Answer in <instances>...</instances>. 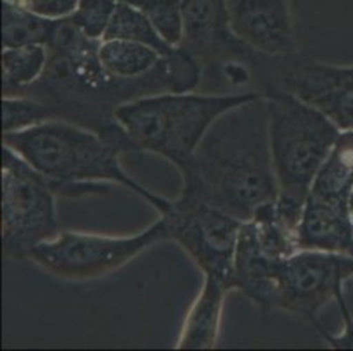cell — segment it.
I'll return each mask as SVG.
<instances>
[{"instance_id":"cell-10","label":"cell","mask_w":353,"mask_h":351,"mask_svg":"<svg viewBox=\"0 0 353 351\" xmlns=\"http://www.w3.org/2000/svg\"><path fill=\"white\" fill-rule=\"evenodd\" d=\"M280 88L319 109L341 132L353 130V67H332L294 54L281 57Z\"/></svg>"},{"instance_id":"cell-22","label":"cell","mask_w":353,"mask_h":351,"mask_svg":"<svg viewBox=\"0 0 353 351\" xmlns=\"http://www.w3.org/2000/svg\"><path fill=\"white\" fill-rule=\"evenodd\" d=\"M117 8L118 0H79L69 16L88 37L104 39Z\"/></svg>"},{"instance_id":"cell-2","label":"cell","mask_w":353,"mask_h":351,"mask_svg":"<svg viewBox=\"0 0 353 351\" xmlns=\"http://www.w3.org/2000/svg\"><path fill=\"white\" fill-rule=\"evenodd\" d=\"M264 97L268 102L272 166L278 183L276 211L281 221L297 234L314 178L341 130L319 109L280 86H269Z\"/></svg>"},{"instance_id":"cell-4","label":"cell","mask_w":353,"mask_h":351,"mask_svg":"<svg viewBox=\"0 0 353 351\" xmlns=\"http://www.w3.org/2000/svg\"><path fill=\"white\" fill-rule=\"evenodd\" d=\"M2 144L48 178L67 183H118L150 202L160 214H165L172 205L171 201L134 181L121 169L118 159L121 151L95 130L54 118L25 130L4 134Z\"/></svg>"},{"instance_id":"cell-20","label":"cell","mask_w":353,"mask_h":351,"mask_svg":"<svg viewBox=\"0 0 353 351\" xmlns=\"http://www.w3.org/2000/svg\"><path fill=\"white\" fill-rule=\"evenodd\" d=\"M54 118V109L43 101L25 95L2 97V134L25 130Z\"/></svg>"},{"instance_id":"cell-24","label":"cell","mask_w":353,"mask_h":351,"mask_svg":"<svg viewBox=\"0 0 353 351\" xmlns=\"http://www.w3.org/2000/svg\"><path fill=\"white\" fill-rule=\"evenodd\" d=\"M339 308H341V313H343V320H345V334L341 337H332L330 334L325 332V328L320 325L319 327V332L322 334L323 339L330 344L332 348H341V350H353V318L350 314L348 308H346V302L345 299H339L338 301Z\"/></svg>"},{"instance_id":"cell-6","label":"cell","mask_w":353,"mask_h":351,"mask_svg":"<svg viewBox=\"0 0 353 351\" xmlns=\"http://www.w3.org/2000/svg\"><path fill=\"white\" fill-rule=\"evenodd\" d=\"M162 239H167L162 218L134 237H102L78 232H60L54 239L35 248L30 259L59 278L81 281L120 269L128 260Z\"/></svg>"},{"instance_id":"cell-16","label":"cell","mask_w":353,"mask_h":351,"mask_svg":"<svg viewBox=\"0 0 353 351\" xmlns=\"http://www.w3.org/2000/svg\"><path fill=\"white\" fill-rule=\"evenodd\" d=\"M99 58L104 69L120 79H139L148 76L163 60L153 48L125 39L102 41Z\"/></svg>"},{"instance_id":"cell-13","label":"cell","mask_w":353,"mask_h":351,"mask_svg":"<svg viewBox=\"0 0 353 351\" xmlns=\"http://www.w3.org/2000/svg\"><path fill=\"white\" fill-rule=\"evenodd\" d=\"M299 250H319L353 257V221L348 208L307 197L297 225Z\"/></svg>"},{"instance_id":"cell-19","label":"cell","mask_w":353,"mask_h":351,"mask_svg":"<svg viewBox=\"0 0 353 351\" xmlns=\"http://www.w3.org/2000/svg\"><path fill=\"white\" fill-rule=\"evenodd\" d=\"M53 18L2 0V48H23L46 44Z\"/></svg>"},{"instance_id":"cell-25","label":"cell","mask_w":353,"mask_h":351,"mask_svg":"<svg viewBox=\"0 0 353 351\" xmlns=\"http://www.w3.org/2000/svg\"><path fill=\"white\" fill-rule=\"evenodd\" d=\"M348 212H350V218H352V221H353V190L348 197Z\"/></svg>"},{"instance_id":"cell-15","label":"cell","mask_w":353,"mask_h":351,"mask_svg":"<svg viewBox=\"0 0 353 351\" xmlns=\"http://www.w3.org/2000/svg\"><path fill=\"white\" fill-rule=\"evenodd\" d=\"M353 190V130L339 134L329 157L320 167L310 197L348 208V197Z\"/></svg>"},{"instance_id":"cell-12","label":"cell","mask_w":353,"mask_h":351,"mask_svg":"<svg viewBox=\"0 0 353 351\" xmlns=\"http://www.w3.org/2000/svg\"><path fill=\"white\" fill-rule=\"evenodd\" d=\"M227 6L230 30L256 54L295 53L287 0H227Z\"/></svg>"},{"instance_id":"cell-8","label":"cell","mask_w":353,"mask_h":351,"mask_svg":"<svg viewBox=\"0 0 353 351\" xmlns=\"http://www.w3.org/2000/svg\"><path fill=\"white\" fill-rule=\"evenodd\" d=\"M352 276L353 257L297 250L276 269L269 308L304 314L319 328V309L332 299H343V283Z\"/></svg>"},{"instance_id":"cell-23","label":"cell","mask_w":353,"mask_h":351,"mask_svg":"<svg viewBox=\"0 0 353 351\" xmlns=\"http://www.w3.org/2000/svg\"><path fill=\"white\" fill-rule=\"evenodd\" d=\"M12 4H18L21 8L34 11L46 18H62L69 16L76 9L79 0H9Z\"/></svg>"},{"instance_id":"cell-1","label":"cell","mask_w":353,"mask_h":351,"mask_svg":"<svg viewBox=\"0 0 353 351\" xmlns=\"http://www.w3.org/2000/svg\"><path fill=\"white\" fill-rule=\"evenodd\" d=\"M181 176L179 199L208 204L239 221L278 202L265 97L223 112Z\"/></svg>"},{"instance_id":"cell-9","label":"cell","mask_w":353,"mask_h":351,"mask_svg":"<svg viewBox=\"0 0 353 351\" xmlns=\"http://www.w3.org/2000/svg\"><path fill=\"white\" fill-rule=\"evenodd\" d=\"M297 250V234L278 217L276 202L260 208L252 220L241 225L234 260V288L269 308L276 269Z\"/></svg>"},{"instance_id":"cell-18","label":"cell","mask_w":353,"mask_h":351,"mask_svg":"<svg viewBox=\"0 0 353 351\" xmlns=\"http://www.w3.org/2000/svg\"><path fill=\"white\" fill-rule=\"evenodd\" d=\"M48 48L32 44L23 48H8L2 51V90L4 97L27 88L39 81L48 63Z\"/></svg>"},{"instance_id":"cell-5","label":"cell","mask_w":353,"mask_h":351,"mask_svg":"<svg viewBox=\"0 0 353 351\" xmlns=\"http://www.w3.org/2000/svg\"><path fill=\"white\" fill-rule=\"evenodd\" d=\"M92 183L48 178L2 144V251L8 259L27 260L39 244L59 236L54 197L94 195Z\"/></svg>"},{"instance_id":"cell-14","label":"cell","mask_w":353,"mask_h":351,"mask_svg":"<svg viewBox=\"0 0 353 351\" xmlns=\"http://www.w3.org/2000/svg\"><path fill=\"white\" fill-rule=\"evenodd\" d=\"M229 292L223 283L214 276H206L204 288L192 305L181 337L178 341L179 350H210L214 348L220 330L223 299Z\"/></svg>"},{"instance_id":"cell-7","label":"cell","mask_w":353,"mask_h":351,"mask_svg":"<svg viewBox=\"0 0 353 351\" xmlns=\"http://www.w3.org/2000/svg\"><path fill=\"white\" fill-rule=\"evenodd\" d=\"M162 220L167 239L181 244L204 270V276H214L229 290L234 288V260L243 221L208 204L185 199L172 202Z\"/></svg>"},{"instance_id":"cell-3","label":"cell","mask_w":353,"mask_h":351,"mask_svg":"<svg viewBox=\"0 0 353 351\" xmlns=\"http://www.w3.org/2000/svg\"><path fill=\"white\" fill-rule=\"evenodd\" d=\"M262 95L264 92L230 95L159 93L123 102L114 109V120L127 132L134 150L160 154L181 172L194 159L208 128L223 112Z\"/></svg>"},{"instance_id":"cell-11","label":"cell","mask_w":353,"mask_h":351,"mask_svg":"<svg viewBox=\"0 0 353 351\" xmlns=\"http://www.w3.org/2000/svg\"><path fill=\"white\" fill-rule=\"evenodd\" d=\"M181 8L183 41L179 46L199 63H232V58L255 53L230 30L227 0H183Z\"/></svg>"},{"instance_id":"cell-17","label":"cell","mask_w":353,"mask_h":351,"mask_svg":"<svg viewBox=\"0 0 353 351\" xmlns=\"http://www.w3.org/2000/svg\"><path fill=\"white\" fill-rule=\"evenodd\" d=\"M113 39H125V41L146 44V46L153 48L165 62H171L181 53V46H172L167 43L139 9L120 2V0H118V8L102 41H113Z\"/></svg>"},{"instance_id":"cell-21","label":"cell","mask_w":353,"mask_h":351,"mask_svg":"<svg viewBox=\"0 0 353 351\" xmlns=\"http://www.w3.org/2000/svg\"><path fill=\"white\" fill-rule=\"evenodd\" d=\"M139 9L159 34L172 46L183 41V0H120Z\"/></svg>"}]
</instances>
